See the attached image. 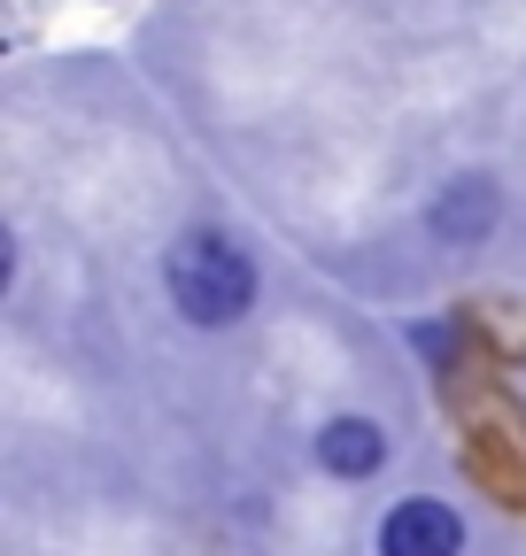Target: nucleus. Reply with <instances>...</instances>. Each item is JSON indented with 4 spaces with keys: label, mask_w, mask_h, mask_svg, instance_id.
<instances>
[{
    "label": "nucleus",
    "mask_w": 526,
    "mask_h": 556,
    "mask_svg": "<svg viewBox=\"0 0 526 556\" xmlns=\"http://www.w3.org/2000/svg\"><path fill=\"white\" fill-rule=\"evenodd\" d=\"M163 287H171V309H178L186 325L225 332V325H240V317L255 309L263 278H255V255H248L240 240H225V232H186V240H171V255H163Z\"/></svg>",
    "instance_id": "obj_1"
},
{
    "label": "nucleus",
    "mask_w": 526,
    "mask_h": 556,
    "mask_svg": "<svg viewBox=\"0 0 526 556\" xmlns=\"http://www.w3.org/2000/svg\"><path fill=\"white\" fill-rule=\"evenodd\" d=\"M503 225V186L496 178H449L434 201H426V232L441 248H488V232Z\"/></svg>",
    "instance_id": "obj_2"
},
{
    "label": "nucleus",
    "mask_w": 526,
    "mask_h": 556,
    "mask_svg": "<svg viewBox=\"0 0 526 556\" xmlns=\"http://www.w3.org/2000/svg\"><path fill=\"white\" fill-rule=\"evenodd\" d=\"M379 556H465V518L434 495H411L379 518Z\"/></svg>",
    "instance_id": "obj_3"
},
{
    "label": "nucleus",
    "mask_w": 526,
    "mask_h": 556,
    "mask_svg": "<svg viewBox=\"0 0 526 556\" xmlns=\"http://www.w3.org/2000/svg\"><path fill=\"white\" fill-rule=\"evenodd\" d=\"M317 464L334 471V479H372V471L387 464V433L372 426V417H325Z\"/></svg>",
    "instance_id": "obj_4"
},
{
    "label": "nucleus",
    "mask_w": 526,
    "mask_h": 556,
    "mask_svg": "<svg viewBox=\"0 0 526 556\" xmlns=\"http://www.w3.org/2000/svg\"><path fill=\"white\" fill-rule=\"evenodd\" d=\"M411 340H418V356H434V364H456V348H465V340H456V325H418Z\"/></svg>",
    "instance_id": "obj_5"
},
{
    "label": "nucleus",
    "mask_w": 526,
    "mask_h": 556,
    "mask_svg": "<svg viewBox=\"0 0 526 556\" xmlns=\"http://www.w3.org/2000/svg\"><path fill=\"white\" fill-rule=\"evenodd\" d=\"M9 278H16V232L0 225V294H9Z\"/></svg>",
    "instance_id": "obj_6"
}]
</instances>
